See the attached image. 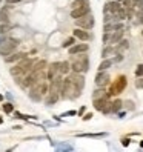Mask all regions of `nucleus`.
Wrapping results in <instances>:
<instances>
[{
    "label": "nucleus",
    "mask_w": 143,
    "mask_h": 152,
    "mask_svg": "<svg viewBox=\"0 0 143 152\" xmlns=\"http://www.w3.org/2000/svg\"><path fill=\"white\" fill-rule=\"evenodd\" d=\"M71 63V69H73V72H86V71L89 69V58L88 56H85V52H82V54H76L74 58L69 61Z\"/></svg>",
    "instance_id": "f257e3e1"
},
{
    "label": "nucleus",
    "mask_w": 143,
    "mask_h": 152,
    "mask_svg": "<svg viewBox=\"0 0 143 152\" xmlns=\"http://www.w3.org/2000/svg\"><path fill=\"white\" fill-rule=\"evenodd\" d=\"M32 65H34V60L25 57V58L19 60V63H17L14 68L10 69V72H11L12 77H15V75H26L32 69Z\"/></svg>",
    "instance_id": "f03ea898"
},
{
    "label": "nucleus",
    "mask_w": 143,
    "mask_h": 152,
    "mask_svg": "<svg viewBox=\"0 0 143 152\" xmlns=\"http://www.w3.org/2000/svg\"><path fill=\"white\" fill-rule=\"evenodd\" d=\"M126 85H128V80H126V77H125V75H119L117 78L114 80V83H111V86H109V91L106 92V95H108V97L119 95L120 92H123V91H125V88H126Z\"/></svg>",
    "instance_id": "7ed1b4c3"
},
{
    "label": "nucleus",
    "mask_w": 143,
    "mask_h": 152,
    "mask_svg": "<svg viewBox=\"0 0 143 152\" xmlns=\"http://www.w3.org/2000/svg\"><path fill=\"white\" fill-rule=\"evenodd\" d=\"M17 46H19V40L17 39H11V40H8L6 43H2L0 45V56L6 57V56L12 54V52H15Z\"/></svg>",
    "instance_id": "20e7f679"
},
{
    "label": "nucleus",
    "mask_w": 143,
    "mask_h": 152,
    "mask_svg": "<svg viewBox=\"0 0 143 152\" xmlns=\"http://www.w3.org/2000/svg\"><path fill=\"white\" fill-rule=\"evenodd\" d=\"M76 25H77V28H82V29H92V26H94L92 14H86L83 17L76 19Z\"/></svg>",
    "instance_id": "39448f33"
},
{
    "label": "nucleus",
    "mask_w": 143,
    "mask_h": 152,
    "mask_svg": "<svg viewBox=\"0 0 143 152\" xmlns=\"http://www.w3.org/2000/svg\"><path fill=\"white\" fill-rule=\"evenodd\" d=\"M59 98H60V89H57V88H54V86H51L49 85V91H48V94H46V104L48 106H52V104H56L57 102H59Z\"/></svg>",
    "instance_id": "423d86ee"
},
{
    "label": "nucleus",
    "mask_w": 143,
    "mask_h": 152,
    "mask_svg": "<svg viewBox=\"0 0 143 152\" xmlns=\"http://www.w3.org/2000/svg\"><path fill=\"white\" fill-rule=\"evenodd\" d=\"M111 83V75L106 72V71H99L95 75V86H100V88H105Z\"/></svg>",
    "instance_id": "0eeeda50"
},
{
    "label": "nucleus",
    "mask_w": 143,
    "mask_h": 152,
    "mask_svg": "<svg viewBox=\"0 0 143 152\" xmlns=\"http://www.w3.org/2000/svg\"><path fill=\"white\" fill-rule=\"evenodd\" d=\"M69 78H71V82H73L74 88L77 89L80 94H82L83 88H85V77H83L82 74H78V72H74V74L69 75Z\"/></svg>",
    "instance_id": "6e6552de"
},
{
    "label": "nucleus",
    "mask_w": 143,
    "mask_h": 152,
    "mask_svg": "<svg viewBox=\"0 0 143 152\" xmlns=\"http://www.w3.org/2000/svg\"><path fill=\"white\" fill-rule=\"evenodd\" d=\"M31 89H34L35 92L40 94V95L43 97V95H46V94H48V91H49V83L46 82V80H39V82L35 83Z\"/></svg>",
    "instance_id": "1a4fd4ad"
},
{
    "label": "nucleus",
    "mask_w": 143,
    "mask_h": 152,
    "mask_svg": "<svg viewBox=\"0 0 143 152\" xmlns=\"http://www.w3.org/2000/svg\"><path fill=\"white\" fill-rule=\"evenodd\" d=\"M89 49V46L86 43H74L73 46L68 48L69 56H76V54H82V52H86Z\"/></svg>",
    "instance_id": "9d476101"
},
{
    "label": "nucleus",
    "mask_w": 143,
    "mask_h": 152,
    "mask_svg": "<svg viewBox=\"0 0 143 152\" xmlns=\"http://www.w3.org/2000/svg\"><path fill=\"white\" fill-rule=\"evenodd\" d=\"M108 103H109V97H100V98H94V109L95 111H103L105 108H106V106H108Z\"/></svg>",
    "instance_id": "9b49d317"
},
{
    "label": "nucleus",
    "mask_w": 143,
    "mask_h": 152,
    "mask_svg": "<svg viewBox=\"0 0 143 152\" xmlns=\"http://www.w3.org/2000/svg\"><path fill=\"white\" fill-rule=\"evenodd\" d=\"M89 5L86 6H80V8H73V11H71V17L73 19H78V17H83L86 14H89Z\"/></svg>",
    "instance_id": "f8f14e48"
},
{
    "label": "nucleus",
    "mask_w": 143,
    "mask_h": 152,
    "mask_svg": "<svg viewBox=\"0 0 143 152\" xmlns=\"http://www.w3.org/2000/svg\"><path fill=\"white\" fill-rule=\"evenodd\" d=\"M73 35H74L76 39L82 40V42H88L89 39H91V35H89L88 29H82V28H76L74 32H73Z\"/></svg>",
    "instance_id": "ddd939ff"
},
{
    "label": "nucleus",
    "mask_w": 143,
    "mask_h": 152,
    "mask_svg": "<svg viewBox=\"0 0 143 152\" xmlns=\"http://www.w3.org/2000/svg\"><path fill=\"white\" fill-rule=\"evenodd\" d=\"M26 56H28L26 52H12V54H10V56L5 57V61H6V63H15V61L25 58Z\"/></svg>",
    "instance_id": "4468645a"
},
{
    "label": "nucleus",
    "mask_w": 143,
    "mask_h": 152,
    "mask_svg": "<svg viewBox=\"0 0 143 152\" xmlns=\"http://www.w3.org/2000/svg\"><path fill=\"white\" fill-rule=\"evenodd\" d=\"M120 8H122V3H120V2H115V0H114V2H108V3L105 5V10H103V11H105V14H106V12L115 14V12L120 10Z\"/></svg>",
    "instance_id": "2eb2a0df"
},
{
    "label": "nucleus",
    "mask_w": 143,
    "mask_h": 152,
    "mask_svg": "<svg viewBox=\"0 0 143 152\" xmlns=\"http://www.w3.org/2000/svg\"><path fill=\"white\" fill-rule=\"evenodd\" d=\"M123 34H125L123 29H115V31H112V32H111L109 43H119V42L123 39Z\"/></svg>",
    "instance_id": "dca6fc26"
},
{
    "label": "nucleus",
    "mask_w": 143,
    "mask_h": 152,
    "mask_svg": "<svg viewBox=\"0 0 143 152\" xmlns=\"http://www.w3.org/2000/svg\"><path fill=\"white\" fill-rule=\"evenodd\" d=\"M48 68V63H46V60H39V61H35V63L32 65V72H40V71H45Z\"/></svg>",
    "instance_id": "f3484780"
},
{
    "label": "nucleus",
    "mask_w": 143,
    "mask_h": 152,
    "mask_svg": "<svg viewBox=\"0 0 143 152\" xmlns=\"http://www.w3.org/2000/svg\"><path fill=\"white\" fill-rule=\"evenodd\" d=\"M8 20H10V8L3 6L2 10H0V22L8 23Z\"/></svg>",
    "instance_id": "a211bd4d"
},
{
    "label": "nucleus",
    "mask_w": 143,
    "mask_h": 152,
    "mask_svg": "<svg viewBox=\"0 0 143 152\" xmlns=\"http://www.w3.org/2000/svg\"><path fill=\"white\" fill-rule=\"evenodd\" d=\"M112 63H114V61H112L111 58H103L102 63L99 65V71H108V69L112 66Z\"/></svg>",
    "instance_id": "6ab92c4d"
},
{
    "label": "nucleus",
    "mask_w": 143,
    "mask_h": 152,
    "mask_svg": "<svg viewBox=\"0 0 143 152\" xmlns=\"http://www.w3.org/2000/svg\"><path fill=\"white\" fill-rule=\"evenodd\" d=\"M125 19H126V10H125V8L122 6L120 10L117 11L114 14V20H119V22H123Z\"/></svg>",
    "instance_id": "aec40b11"
},
{
    "label": "nucleus",
    "mask_w": 143,
    "mask_h": 152,
    "mask_svg": "<svg viewBox=\"0 0 143 152\" xmlns=\"http://www.w3.org/2000/svg\"><path fill=\"white\" fill-rule=\"evenodd\" d=\"M128 48H129V42L125 40V39H122V40L119 42V45L115 46V52H122V51L128 49Z\"/></svg>",
    "instance_id": "412c9836"
},
{
    "label": "nucleus",
    "mask_w": 143,
    "mask_h": 152,
    "mask_svg": "<svg viewBox=\"0 0 143 152\" xmlns=\"http://www.w3.org/2000/svg\"><path fill=\"white\" fill-rule=\"evenodd\" d=\"M123 108V102L122 100H114V102H111V112H119L120 109Z\"/></svg>",
    "instance_id": "4be33fe9"
},
{
    "label": "nucleus",
    "mask_w": 143,
    "mask_h": 152,
    "mask_svg": "<svg viewBox=\"0 0 143 152\" xmlns=\"http://www.w3.org/2000/svg\"><path fill=\"white\" fill-rule=\"evenodd\" d=\"M115 52V48L114 46H108V45H106V46L103 48V51H102V57L103 58H108L109 56H112Z\"/></svg>",
    "instance_id": "5701e85b"
},
{
    "label": "nucleus",
    "mask_w": 143,
    "mask_h": 152,
    "mask_svg": "<svg viewBox=\"0 0 143 152\" xmlns=\"http://www.w3.org/2000/svg\"><path fill=\"white\" fill-rule=\"evenodd\" d=\"M69 71H71V63H69V61H68V60L62 61V66H60V74H62V75L69 74Z\"/></svg>",
    "instance_id": "b1692460"
},
{
    "label": "nucleus",
    "mask_w": 143,
    "mask_h": 152,
    "mask_svg": "<svg viewBox=\"0 0 143 152\" xmlns=\"http://www.w3.org/2000/svg\"><path fill=\"white\" fill-rule=\"evenodd\" d=\"M106 95V91H105V88H100V86H97V89L94 91L92 94V98H100V97H105ZM108 97V95H106Z\"/></svg>",
    "instance_id": "393cba45"
},
{
    "label": "nucleus",
    "mask_w": 143,
    "mask_h": 152,
    "mask_svg": "<svg viewBox=\"0 0 143 152\" xmlns=\"http://www.w3.org/2000/svg\"><path fill=\"white\" fill-rule=\"evenodd\" d=\"M8 31H11V26H10V23H0V35H5Z\"/></svg>",
    "instance_id": "a878e982"
},
{
    "label": "nucleus",
    "mask_w": 143,
    "mask_h": 152,
    "mask_svg": "<svg viewBox=\"0 0 143 152\" xmlns=\"http://www.w3.org/2000/svg\"><path fill=\"white\" fill-rule=\"evenodd\" d=\"M86 5H89V0H74L73 2V8H80V6H86Z\"/></svg>",
    "instance_id": "bb28decb"
},
{
    "label": "nucleus",
    "mask_w": 143,
    "mask_h": 152,
    "mask_svg": "<svg viewBox=\"0 0 143 152\" xmlns=\"http://www.w3.org/2000/svg\"><path fill=\"white\" fill-rule=\"evenodd\" d=\"M105 135H106L105 132H102V134H78V137H89V138H100Z\"/></svg>",
    "instance_id": "cd10ccee"
},
{
    "label": "nucleus",
    "mask_w": 143,
    "mask_h": 152,
    "mask_svg": "<svg viewBox=\"0 0 143 152\" xmlns=\"http://www.w3.org/2000/svg\"><path fill=\"white\" fill-rule=\"evenodd\" d=\"M76 43V37L73 35V37H69V39H66L65 42H63V45H62V46L63 48H69V46H73V45Z\"/></svg>",
    "instance_id": "c85d7f7f"
},
{
    "label": "nucleus",
    "mask_w": 143,
    "mask_h": 152,
    "mask_svg": "<svg viewBox=\"0 0 143 152\" xmlns=\"http://www.w3.org/2000/svg\"><path fill=\"white\" fill-rule=\"evenodd\" d=\"M29 98H31V100L39 102V100H42V95H40V94H37V92L34 91V89H31V92H29Z\"/></svg>",
    "instance_id": "c756f323"
},
{
    "label": "nucleus",
    "mask_w": 143,
    "mask_h": 152,
    "mask_svg": "<svg viewBox=\"0 0 143 152\" xmlns=\"http://www.w3.org/2000/svg\"><path fill=\"white\" fill-rule=\"evenodd\" d=\"M3 111H5L6 114H11V112L14 111V106H12L11 103H3Z\"/></svg>",
    "instance_id": "7c9ffc66"
},
{
    "label": "nucleus",
    "mask_w": 143,
    "mask_h": 152,
    "mask_svg": "<svg viewBox=\"0 0 143 152\" xmlns=\"http://www.w3.org/2000/svg\"><path fill=\"white\" fill-rule=\"evenodd\" d=\"M103 31L105 32H112L114 31V23H105V28H103Z\"/></svg>",
    "instance_id": "2f4dec72"
},
{
    "label": "nucleus",
    "mask_w": 143,
    "mask_h": 152,
    "mask_svg": "<svg viewBox=\"0 0 143 152\" xmlns=\"http://www.w3.org/2000/svg\"><path fill=\"white\" fill-rule=\"evenodd\" d=\"M136 77H143V63H140L136 68Z\"/></svg>",
    "instance_id": "473e14b6"
},
{
    "label": "nucleus",
    "mask_w": 143,
    "mask_h": 152,
    "mask_svg": "<svg viewBox=\"0 0 143 152\" xmlns=\"http://www.w3.org/2000/svg\"><path fill=\"white\" fill-rule=\"evenodd\" d=\"M109 39H111V32H105V34H103V43L108 45V43H109Z\"/></svg>",
    "instance_id": "72a5a7b5"
},
{
    "label": "nucleus",
    "mask_w": 143,
    "mask_h": 152,
    "mask_svg": "<svg viewBox=\"0 0 143 152\" xmlns=\"http://www.w3.org/2000/svg\"><path fill=\"white\" fill-rule=\"evenodd\" d=\"M122 3H123V6H125V8H132V6H134L132 0H122Z\"/></svg>",
    "instance_id": "f704fd0d"
},
{
    "label": "nucleus",
    "mask_w": 143,
    "mask_h": 152,
    "mask_svg": "<svg viewBox=\"0 0 143 152\" xmlns=\"http://www.w3.org/2000/svg\"><path fill=\"white\" fill-rule=\"evenodd\" d=\"M134 6H137L139 10H143V0H134Z\"/></svg>",
    "instance_id": "c9c22d12"
},
{
    "label": "nucleus",
    "mask_w": 143,
    "mask_h": 152,
    "mask_svg": "<svg viewBox=\"0 0 143 152\" xmlns=\"http://www.w3.org/2000/svg\"><path fill=\"white\" fill-rule=\"evenodd\" d=\"M123 104L126 106V109H129V111H132V109H134V103H132L131 100H128V102H125Z\"/></svg>",
    "instance_id": "e433bc0d"
},
{
    "label": "nucleus",
    "mask_w": 143,
    "mask_h": 152,
    "mask_svg": "<svg viewBox=\"0 0 143 152\" xmlns=\"http://www.w3.org/2000/svg\"><path fill=\"white\" fill-rule=\"evenodd\" d=\"M136 86H137V88H143V77H137V80H136Z\"/></svg>",
    "instance_id": "4c0bfd02"
},
{
    "label": "nucleus",
    "mask_w": 143,
    "mask_h": 152,
    "mask_svg": "<svg viewBox=\"0 0 143 152\" xmlns=\"http://www.w3.org/2000/svg\"><path fill=\"white\" fill-rule=\"evenodd\" d=\"M129 143H131L129 138H122V145H123V146H129Z\"/></svg>",
    "instance_id": "58836bf2"
},
{
    "label": "nucleus",
    "mask_w": 143,
    "mask_h": 152,
    "mask_svg": "<svg viewBox=\"0 0 143 152\" xmlns=\"http://www.w3.org/2000/svg\"><path fill=\"white\" fill-rule=\"evenodd\" d=\"M8 2V5H15V3H20L22 0H6Z\"/></svg>",
    "instance_id": "ea45409f"
},
{
    "label": "nucleus",
    "mask_w": 143,
    "mask_h": 152,
    "mask_svg": "<svg viewBox=\"0 0 143 152\" xmlns=\"http://www.w3.org/2000/svg\"><path fill=\"white\" fill-rule=\"evenodd\" d=\"M115 29H123V23H115L114 25V31Z\"/></svg>",
    "instance_id": "a19ab883"
},
{
    "label": "nucleus",
    "mask_w": 143,
    "mask_h": 152,
    "mask_svg": "<svg viewBox=\"0 0 143 152\" xmlns=\"http://www.w3.org/2000/svg\"><path fill=\"white\" fill-rule=\"evenodd\" d=\"M91 118H92V114H91V112H88V114L85 115V117H83V120H85V121H88V120H91Z\"/></svg>",
    "instance_id": "79ce46f5"
},
{
    "label": "nucleus",
    "mask_w": 143,
    "mask_h": 152,
    "mask_svg": "<svg viewBox=\"0 0 143 152\" xmlns=\"http://www.w3.org/2000/svg\"><path fill=\"white\" fill-rule=\"evenodd\" d=\"M122 60H123V56H122L120 52H119V54H117V57H115V58H114L112 61H122Z\"/></svg>",
    "instance_id": "37998d69"
},
{
    "label": "nucleus",
    "mask_w": 143,
    "mask_h": 152,
    "mask_svg": "<svg viewBox=\"0 0 143 152\" xmlns=\"http://www.w3.org/2000/svg\"><path fill=\"white\" fill-rule=\"evenodd\" d=\"M5 40H6V39H5V37H3V35H0V45H2V43H3V42H5Z\"/></svg>",
    "instance_id": "c03bdc74"
},
{
    "label": "nucleus",
    "mask_w": 143,
    "mask_h": 152,
    "mask_svg": "<svg viewBox=\"0 0 143 152\" xmlns=\"http://www.w3.org/2000/svg\"><path fill=\"white\" fill-rule=\"evenodd\" d=\"M0 102H3V95L2 94H0Z\"/></svg>",
    "instance_id": "a18cd8bd"
},
{
    "label": "nucleus",
    "mask_w": 143,
    "mask_h": 152,
    "mask_svg": "<svg viewBox=\"0 0 143 152\" xmlns=\"http://www.w3.org/2000/svg\"><path fill=\"white\" fill-rule=\"evenodd\" d=\"M2 123H3V118H2V117H0V124H2Z\"/></svg>",
    "instance_id": "49530a36"
},
{
    "label": "nucleus",
    "mask_w": 143,
    "mask_h": 152,
    "mask_svg": "<svg viewBox=\"0 0 143 152\" xmlns=\"http://www.w3.org/2000/svg\"><path fill=\"white\" fill-rule=\"evenodd\" d=\"M140 146H142V148H143V141H142V143H140Z\"/></svg>",
    "instance_id": "de8ad7c7"
},
{
    "label": "nucleus",
    "mask_w": 143,
    "mask_h": 152,
    "mask_svg": "<svg viewBox=\"0 0 143 152\" xmlns=\"http://www.w3.org/2000/svg\"><path fill=\"white\" fill-rule=\"evenodd\" d=\"M115 2H122V0H115Z\"/></svg>",
    "instance_id": "09e8293b"
},
{
    "label": "nucleus",
    "mask_w": 143,
    "mask_h": 152,
    "mask_svg": "<svg viewBox=\"0 0 143 152\" xmlns=\"http://www.w3.org/2000/svg\"><path fill=\"white\" fill-rule=\"evenodd\" d=\"M142 35H143V31H142Z\"/></svg>",
    "instance_id": "8fccbe9b"
},
{
    "label": "nucleus",
    "mask_w": 143,
    "mask_h": 152,
    "mask_svg": "<svg viewBox=\"0 0 143 152\" xmlns=\"http://www.w3.org/2000/svg\"><path fill=\"white\" fill-rule=\"evenodd\" d=\"M0 3H2V0H0Z\"/></svg>",
    "instance_id": "3c124183"
}]
</instances>
